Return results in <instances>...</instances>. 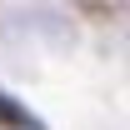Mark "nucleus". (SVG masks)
<instances>
[{"label":"nucleus","mask_w":130,"mask_h":130,"mask_svg":"<svg viewBox=\"0 0 130 130\" xmlns=\"http://www.w3.org/2000/svg\"><path fill=\"white\" fill-rule=\"evenodd\" d=\"M0 125H10V130H35V120H30L25 110H20V105H15L10 95H0Z\"/></svg>","instance_id":"f257e3e1"}]
</instances>
